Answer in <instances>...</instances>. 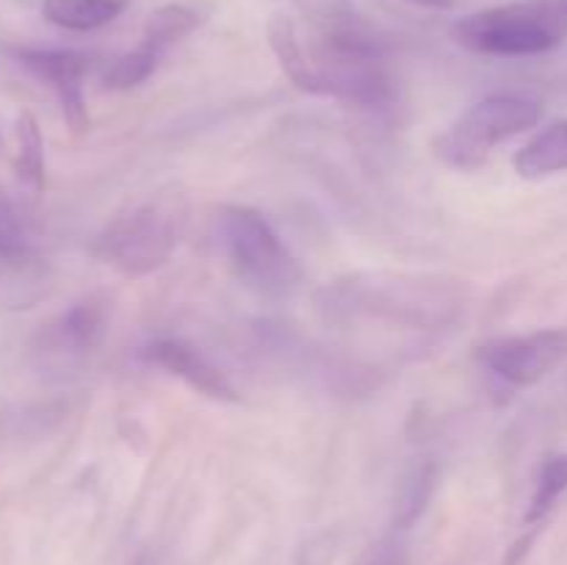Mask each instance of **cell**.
Listing matches in <instances>:
<instances>
[{
  "label": "cell",
  "instance_id": "cell-1",
  "mask_svg": "<svg viewBox=\"0 0 567 565\" xmlns=\"http://www.w3.org/2000/svg\"><path fill=\"white\" fill-rule=\"evenodd\" d=\"M471 302V282L441 271H349L313 294L324 325H385L435 332L457 325Z\"/></svg>",
  "mask_w": 567,
  "mask_h": 565
},
{
  "label": "cell",
  "instance_id": "cell-2",
  "mask_svg": "<svg viewBox=\"0 0 567 565\" xmlns=\"http://www.w3.org/2000/svg\"><path fill=\"white\" fill-rule=\"evenodd\" d=\"M302 9L313 25V44H305L293 86L358 109H391L396 78L388 66L385 37L347 0H305Z\"/></svg>",
  "mask_w": 567,
  "mask_h": 565
},
{
  "label": "cell",
  "instance_id": "cell-3",
  "mask_svg": "<svg viewBox=\"0 0 567 565\" xmlns=\"http://www.w3.org/2000/svg\"><path fill=\"white\" fill-rule=\"evenodd\" d=\"M188 227V197L181 186H158L116 210L100 230L94 253L127 277H144L169 264Z\"/></svg>",
  "mask_w": 567,
  "mask_h": 565
},
{
  "label": "cell",
  "instance_id": "cell-4",
  "mask_svg": "<svg viewBox=\"0 0 567 565\" xmlns=\"http://www.w3.org/2000/svg\"><path fill=\"white\" fill-rule=\"evenodd\" d=\"M452 37L465 50L502 59H526L567 42V0H515L460 17Z\"/></svg>",
  "mask_w": 567,
  "mask_h": 565
},
{
  "label": "cell",
  "instance_id": "cell-5",
  "mask_svg": "<svg viewBox=\"0 0 567 565\" xmlns=\"http://www.w3.org/2000/svg\"><path fill=\"white\" fill-rule=\"evenodd\" d=\"M216 242L238 280L260 297H291L302 282L299 260L269 219L249 205L216 208Z\"/></svg>",
  "mask_w": 567,
  "mask_h": 565
},
{
  "label": "cell",
  "instance_id": "cell-6",
  "mask_svg": "<svg viewBox=\"0 0 567 565\" xmlns=\"http://www.w3.org/2000/svg\"><path fill=\"white\" fill-rule=\"evenodd\" d=\"M543 105L526 94L498 92L487 94L480 103L457 116L441 136L432 142L443 164L460 172L480 170L487 164L493 150L520 133L532 131L540 122Z\"/></svg>",
  "mask_w": 567,
  "mask_h": 565
},
{
  "label": "cell",
  "instance_id": "cell-7",
  "mask_svg": "<svg viewBox=\"0 0 567 565\" xmlns=\"http://www.w3.org/2000/svg\"><path fill=\"white\" fill-rule=\"evenodd\" d=\"M476 360L509 388H532L567 360V327L487 338L476 347Z\"/></svg>",
  "mask_w": 567,
  "mask_h": 565
},
{
  "label": "cell",
  "instance_id": "cell-8",
  "mask_svg": "<svg viewBox=\"0 0 567 565\" xmlns=\"http://www.w3.org/2000/svg\"><path fill=\"white\" fill-rule=\"evenodd\" d=\"M6 53L37 81L53 89L59 97L61 114H64L66 125L72 133L89 131V111H86V94H83V78H86L89 66H92V55L81 53V50L66 48H25V44H14L6 48Z\"/></svg>",
  "mask_w": 567,
  "mask_h": 565
},
{
  "label": "cell",
  "instance_id": "cell-9",
  "mask_svg": "<svg viewBox=\"0 0 567 565\" xmlns=\"http://www.w3.org/2000/svg\"><path fill=\"white\" fill-rule=\"evenodd\" d=\"M111 302L105 297H86L70 305L37 336V355L44 360H72L94 352L109 336Z\"/></svg>",
  "mask_w": 567,
  "mask_h": 565
},
{
  "label": "cell",
  "instance_id": "cell-10",
  "mask_svg": "<svg viewBox=\"0 0 567 565\" xmlns=\"http://www.w3.org/2000/svg\"><path fill=\"white\" fill-rule=\"evenodd\" d=\"M142 358L150 366H158L166 374L183 380L203 397L216 399V402H238L241 399L230 377L208 355H203L194 343L183 341V338H155L142 349Z\"/></svg>",
  "mask_w": 567,
  "mask_h": 565
},
{
  "label": "cell",
  "instance_id": "cell-11",
  "mask_svg": "<svg viewBox=\"0 0 567 565\" xmlns=\"http://www.w3.org/2000/svg\"><path fill=\"white\" fill-rule=\"evenodd\" d=\"M513 166L524 181H540L567 172V120H554L537 131L515 153Z\"/></svg>",
  "mask_w": 567,
  "mask_h": 565
},
{
  "label": "cell",
  "instance_id": "cell-12",
  "mask_svg": "<svg viewBox=\"0 0 567 565\" xmlns=\"http://www.w3.org/2000/svg\"><path fill=\"white\" fill-rule=\"evenodd\" d=\"M437 487V465L432 460L413 463L402 474L396 487V504H393V526L410 532L430 507Z\"/></svg>",
  "mask_w": 567,
  "mask_h": 565
},
{
  "label": "cell",
  "instance_id": "cell-13",
  "mask_svg": "<svg viewBox=\"0 0 567 565\" xmlns=\"http://www.w3.org/2000/svg\"><path fill=\"white\" fill-rule=\"evenodd\" d=\"M127 9V0H44L42 17L55 28L75 33L97 31Z\"/></svg>",
  "mask_w": 567,
  "mask_h": 565
},
{
  "label": "cell",
  "instance_id": "cell-14",
  "mask_svg": "<svg viewBox=\"0 0 567 565\" xmlns=\"http://www.w3.org/2000/svg\"><path fill=\"white\" fill-rule=\"evenodd\" d=\"M17 133V155L14 170L22 186L33 194L44 192V138L39 131V122L31 111H20L14 122Z\"/></svg>",
  "mask_w": 567,
  "mask_h": 565
},
{
  "label": "cell",
  "instance_id": "cell-15",
  "mask_svg": "<svg viewBox=\"0 0 567 565\" xmlns=\"http://www.w3.org/2000/svg\"><path fill=\"white\" fill-rule=\"evenodd\" d=\"M565 493H567V452H554L548 454V458H543L540 471H537L535 493H532V502L529 507H526L524 524L526 526L543 524Z\"/></svg>",
  "mask_w": 567,
  "mask_h": 565
},
{
  "label": "cell",
  "instance_id": "cell-16",
  "mask_svg": "<svg viewBox=\"0 0 567 565\" xmlns=\"http://www.w3.org/2000/svg\"><path fill=\"white\" fill-rule=\"evenodd\" d=\"M161 59H164V50L155 48L147 39H142L136 48L111 61V66L103 75V86L111 89V92H127V89L142 86L158 70Z\"/></svg>",
  "mask_w": 567,
  "mask_h": 565
},
{
  "label": "cell",
  "instance_id": "cell-17",
  "mask_svg": "<svg viewBox=\"0 0 567 565\" xmlns=\"http://www.w3.org/2000/svg\"><path fill=\"white\" fill-rule=\"evenodd\" d=\"M197 14H194L192 9H186V6H161V9H155L153 14L147 17V22H144L142 39H147V42H153L155 48H161L166 53L172 44L186 39L188 33L197 28Z\"/></svg>",
  "mask_w": 567,
  "mask_h": 565
},
{
  "label": "cell",
  "instance_id": "cell-18",
  "mask_svg": "<svg viewBox=\"0 0 567 565\" xmlns=\"http://www.w3.org/2000/svg\"><path fill=\"white\" fill-rule=\"evenodd\" d=\"M0 255L11 260L31 258V242H28L25 225H22L20 214H17V208L3 192H0Z\"/></svg>",
  "mask_w": 567,
  "mask_h": 565
},
{
  "label": "cell",
  "instance_id": "cell-19",
  "mask_svg": "<svg viewBox=\"0 0 567 565\" xmlns=\"http://www.w3.org/2000/svg\"><path fill=\"white\" fill-rule=\"evenodd\" d=\"M410 563V537L404 530H391L369 548L363 565H408Z\"/></svg>",
  "mask_w": 567,
  "mask_h": 565
},
{
  "label": "cell",
  "instance_id": "cell-20",
  "mask_svg": "<svg viewBox=\"0 0 567 565\" xmlns=\"http://www.w3.org/2000/svg\"><path fill=\"white\" fill-rule=\"evenodd\" d=\"M28 260H11L0 255V302H11L14 294L25 286Z\"/></svg>",
  "mask_w": 567,
  "mask_h": 565
},
{
  "label": "cell",
  "instance_id": "cell-21",
  "mask_svg": "<svg viewBox=\"0 0 567 565\" xmlns=\"http://www.w3.org/2000/svg\"><path fill=\"white\" fill-rule=\"evenodd\" d=\"M408 3L421 6V9H430V11H449V9H454V3H457V0H408Z\"/></svg>",
  "mask_w": 567,
  "mask_h": 565
},
{
  "label": "cell",
  "instance_id": "cell-22",
  "mask_svg": "<svg viewBox=\"0 0 567 565\" xmlns=\"http://www.w3.org/2000/svg\"><path fill=\"white\" fill-rule=\"evenodd\" d=\"M0 147H3V138H0Z\"/></svg>",
  "mask_w": 567,
  "mask_h": 565
}]
</instances>
